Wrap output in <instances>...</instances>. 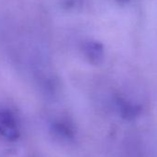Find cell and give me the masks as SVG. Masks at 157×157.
<instances>
[{
	"label": "cell",
	"mask_w": 157,
	"mask_h": 157,
	"mask_svg": "<svg viewBox=\"0 0 157 157\" xmlns=\"http://www.w3.org/2000/svg\"><path fill=\"white\" fill-rule=\"evenodd\" d=\"M0 133L10 139H14L18 136L16 121L9 112H0Z\"/></svg>",
	"instance_id": "cell-1"
},
{
	"label": "cell",
	"mask_w": 157,
	"mask_h": 157,
	"mask_svg": "<svg viewBox=\"0 0 157 157\" xmlns=\"http://www.w3.org/2000/svg\"><path fill=\"white\" fill-rule=\"evenodd\" d=\"M84 53L88 59L92 62L98 63L102 61L104 56L103 46L96 42H88L84 44Z\"/></svg>",
	"instance_id": "cell-2"
},
{
	"label": "cell",
	"mask_w": 157,
	"mask_h": 157,
	"mask_svg": "<svg viewBox=\"0 0 157 157\" xmlns=\"http://www.w3.org/2000/svg\"><path fill=\"white\" fill-rule=\"evenodd\" d=\"M118 106L120 107V111L121 114L125 117H134L138 113H139V109L134 106L132 104H128L126 101L123 100H119L118 102Z\"/></svg>",
	"instance_id": "cell-3"
}]
</instances>
